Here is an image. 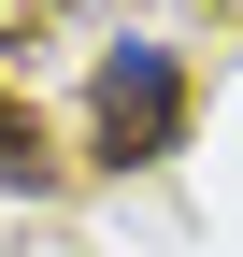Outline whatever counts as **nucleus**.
I'll list each match as a JSON object with an SVG mask.
<instances>
[{"label": "nucleus", "mask_w": 243, "mask_h": 257, "mask_svg": "<svg viewBox=\"0 0 243 257\" xmlns=\"http://www.w3.org/2000/svg\"><path fill=\"white\" fill-rule=\"evenodd\" d=\"M86 143H100L114 172H143V157L186 143V72H172V43H114L100 72H86Z\"/></svg>", "instance_id": "nucleus-1"}, {"label": "nucleus", "mask_w": 243, "mask_h": 257, "mask_svg": "<svg viewBox=\"0 0 243 257\" xmlns=\"http://www.w3.org/2000/svg\"><path fill=\"white\" fill-rule=\"evenodd\" d=\"M0 186H15V200H43V186H57V157H43V128H29L15 100H0Z\"/></svg>", "instance_id": "nucleus-2"}]
</instances>
